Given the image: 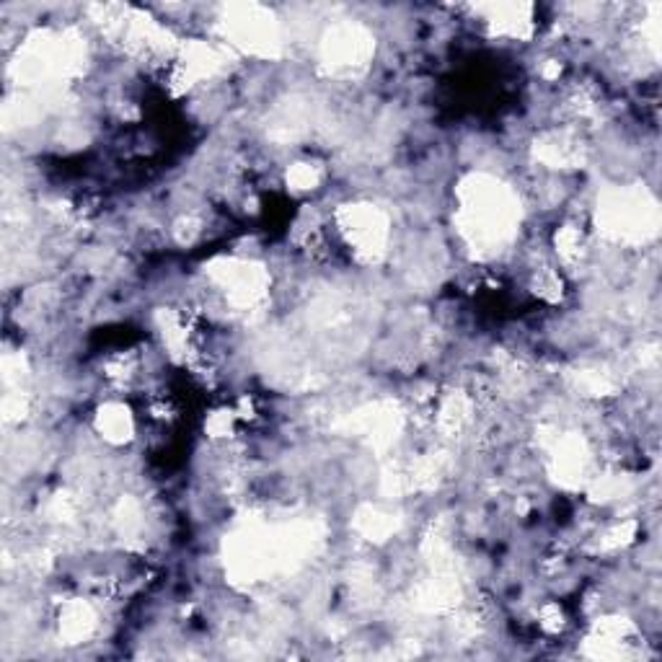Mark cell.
Wrapping results in <instances>:
<instances>
[{"label":"cell","instance_id":"cell-1","mask_svg":"<svg viewBox=\"0 0 662 662\" xmlns=\"http://www.w3.org/2000/svg\"><path fill=\"white\" fill-rule=\"evenodd\" d=\"M94 430L104 443L109 445H127L135 440V414H132L130 406L119 399H109L96 409L94 414Z\"/></svg>","mask_w":662,"mask_h":662},{"label":"cell","instance_id":"cell-2","mask_svg":"<svg viewBox=\"0 0 662 662\" xmlns=\"http://www.w3.org/2000/svg\"><path fill=\"white\" fill-rule=\"evenodd\" d=\"M285 184H288V189H293L295 194H308L313 192V189H319L321 184L319 163H311V161L293 163L288 169V174H285Z\"/></svg>","mask_w":662,"mask_h":662}]
</instances>
